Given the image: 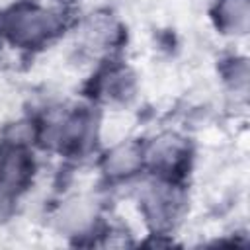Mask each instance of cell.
<instances>
[{
	"instance_id": "6da1fadb",
	"label": "cell",
	"mask_w": 250,
	"mask_h": 250,
	"mask_svg": "<svg viewBox=\"0 0 250 250\" xmlns=\"http://www.w3.org/2000/svg\"><path fill=\"white\" fill-rule=\"evenodd\" d=\"M55 29H57V20L51 14L41 12L37 8L20 10L12 18V23H10V31H12L14 41L23 43V45L39 43L45 37H49Z\"/></svg>"
},
{
	"instance_id": "7a4b0ae2",
	"label": "cell",
	"mask_w": 250,
	"mask_h": 250,
	"mask_svg": "<svg viewBox=\"0 0 250 250\" xmlns=\"http://www.w3.org/2000/svg\"><path fill=\"white\" fill-rule=\"evenodd\" d=\"M29 162L20 150H0V188L10 189L21 186L27 178Z\"/></svg>"
}]
</instances>
